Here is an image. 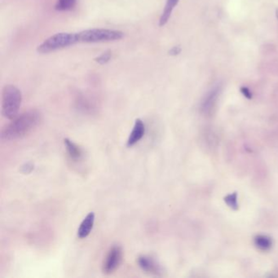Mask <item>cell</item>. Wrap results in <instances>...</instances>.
Segmentation results:
<instances>
[{
	"instance_id": "1",
	"label": "cell",
	"mask_w": 278,
	"mask_h": 278,
	"mask_svg": "<svg viewBox=\"0 0 278 278\" xmlns=\"http://www.w3.org/2000/svg\"><path fill=\"white\" fill-rule=\"evenodd\" d=\"M42 118V114L37 109L25 111L3 127L0 135L1 139L3 141H12L25 137L40 124Z\"/></svg>"
},
{
	"instance_id": "2",
	"label": "cell",
	"mask_w": 278,
	"mask_h": 278,
	"mask_svg": "<svg viewBox=\"0 0 278 278\" xmlns=\"http://www.w3.org/2000/svg\"><path fill=\"white\" fill-rule=\"evenodd\" d=\"M22 102V94L14 85H6L2 92V115L13 120L18 116Z\"/></svg>"
},
{
	"instance_id": "3",
	"label": "cell",
	"mask_w": 278,
	"mask_h": 278,
	"mask_svg": "<svg viewBox=\"0 0 278 278\" xmlns=\"http://www.w3.org/2000/svg\"><path fill=\"white\" fill-rule=\"evenodd\" d=\"M79 42L78 33H58L47 38L39 45L37 51L41 54H48L64 49Z\"/></svg>"
},
{
	"instance_id": "4",
	"label": "cell",
	"mask_w": 278,
	"mask_h": 278,
	"mask_svg": "<svg viewBox=\"0 0 278 278\" xmlns=\"http://www.w3.org/2000/svg\"><path fill=\"white\" fill-rule=\"evenodd\" d=\"M123 36L122 31L109 29H90L78 33L79 42L85 43L113 42L122 40Z\"/></svg>"
},
{
	"instance_id": "5",
	"label": "cell",
	"mask_w": 278,
	"mask_h": 278,
	"mask_svg": "<svg viewBox=\"0 0 278 278\" xmlns=\"http://www.w3.org/2000/svg\"><path fill=\"white\" fill-rule=\"evenodd\" d=\"M122 247L120 246H114L110 248L104 258L102 265V271L104 274H111L119 268L122 263Z\"/></svg>"
},
{
	"instance_id": "6",
	"label": "cell",
	"mask_w": 278,
	"mask_h": 278,
	"mask_svg": "<svg viewBox=\"0 0 278 278\" xmlns=\"http://www.w3.org/2000/svg\"><path fill=\"white\" fill-rule=\"evenodd\" d=\"M220 87L216 86L206 95L201 104V109L202 112L205 114L211 113V110L216 105L218 96L220 94Z\"/></svg>"
},
{
	"instance_id": "7",
	"label": "cell",
	"mask_w": 278,
	"mask_h": 278,
	"mask_svg": "<svg viewBox=\"0 0 278 278\" xmlns=\"http://www.w3.org/2000/svg\"><path fill=\"white\" fill-rule=\"evenodd\" d=\"M137 262L139 268L146 273L155 275H160L161 273V267L152 257L146 256H139Z\"/></svg>"
},
{
	"instance_id": "8",
	"label": "cell",
	"mask_w": 278,
	"mask_h": 278,
	"mask_svg": "<svg viewBox=\"0 0 278 278\" xmlns=\"http://www.w3.org/2000/svg\"><path fill=\"white\" fill-rule=\"evenodd\" d=\"M145 133V126L141 119H137L135 121L134 127L132 132L130 134L129 138L127 139V146L132 147L139 142L144 137Z\"/></svg>"
},
{
	"instance_id": "9",
	"label": "cell",
	"mask_w": 278,
	"mask_h": 278,
	"mask_svg": "<svg viewBox=\"0 0 278 278\" xmlns=\"http://www.w3.org/2000/svg\"><path fill=\"white\" fill-rule=\"evenodd\" d=\"M95 223L94 212H90L80 224L78 230V236L79 238L82 239L87 238L92 230Z\"/></svg>"
},
{
	"instance_id": "10",
	"label": "cell",
	"mask_w": 278,
	"mask_h": 278,
	"mask_svg": "<svg viewBox=\"0 0 278 278\" xmlns=\"http://www.w3.org/2000/svg\"><path fill=\"white\" fill-rule=\"evenodd\" d=\"M179 0H166V5L164 7L163 11L159 19V26H164L171 18L172 12L176 8V6L179 3Z\"/></svg>"
},
{
	"instance_id": "11",
	"label": "cell",
	"mask_w": 278,
	"mask_h": 278,
	"mask_svg": "<svg viewBox=\"0 0 278 278\" xmlns=\"http://www.w3.org/2000/svg\"><path fill=\"white\" fill-rule=\"evenodd\" d=\"M66 150H67L68 154L70 156V159L75 161H79L82 159V150L77 144H75V142L70 140L68 138L64 139Z\"/></svg>"
},
{
	"instance_id": "12",
	"label": "cell",
	"mask_w": 278,
	"mask_h": 278,
	"mask_svg": "<svg viewBox=\"0 0 278 278\" xmlns=\"http://www.w3.org/2000/svg\"><path fill=\"white\" fill-rule=\"evenodd\" d=\"M255 245L261 251H268L273 246V241L266 235H258L255 238Z\"/></svg>"
},
{
	"instance_id": "13",
	"label": "cell",
	"mask_w": 278,
	"mask_h": 278,
	"mask_svg": "<svg viewBox=\"0 0 278 278\" xmlns=\"http://www.w3.org/2000/svg\"><path fill=\"white\" fill-rule=\"evenodd\" d=\"M77 4V0H58L55 9L59 12H68L75 8Z\"/></svg>"
},
{
	"instance_id": "14",
	"label": "cell",
	"mask_w": 278,
	"mask_h": 278,
	"mask_svg": "<svg viewBox=\"0 0 278 278\" xmlns=\"http://www.w3.org/2000/svg\"><path fill=\"white\" fill-rule=\"evenodd\" d=\"M111 58H112V52L110 51H106V52H103L102 54L99 55V57L95 58V61L98 63L99 65H105L110 61Z\"/></svg>"
},
{
	"instance_id": "15",
	"label": "cell",
	"mask_w": 278,
	"mask_h": 278,
	"mask_svg": "<svg viewBox=\"0 0 278 278\" xmlns=\"http://www.w3.org/2000/svg\"><path fill=\"white\" fill-rule=\"evenodd\" d=\"M224 201L226 202L227 205L231 207L234 210H237L238 208V194L236 193L234 194H229L224 199Z\"/></svg>"
},
{
	"instance_id": "16",
	"label": "cell",
	"mask_w": 278,
	"mask_h": 278,
	"mask_svg": "<svg viewBox=\"0 0 278 278\" xmlns=\"http://www.w3.org/2000/svg\"><path fill=\"white\" fill-rule=\"evenodd\" d=\"M240 90H241V94L243 95L246 98L249 99L252 98V93H251V90L249 89L248 87H241Z\"/></svg>"
},
{
	"instance_id": "17",
	"label": "cell",
	"mask_w": 278,
	"mask_h": 278,
	"mask_svg": "<svg viewBox=\"0 0 278 278\" xmlns=\"http://www.w3.org/2000/svg\"><path fill=\"white\" fill-rule=\"evenodd\" d=\"M34 169V166H33L32 163H26L22 166V171L23 173H30L31 172V171Z\"/></svg>"
},
{
	"instance_id": "18",
	"label": "cell",
	"mask_w": 278,
	"mask_h": 278,
	"mask_svg": "<svg viewBox=\"0 0 278 278\" xmlns=\"http://www.w3.org/2000/svg\"><path fill=\"white\" fill-rule=\"evenodd\" d=\"M181 52V48L178 47V46H176V47H172V49L169 51V54L171 56H177V55H179Z\"/></svg>"
},
{
	"instance_id": "19",
	"label": "cell",
	"mask_w": 278,
	"mask_h": 278,
	"mask_svg": "<svg viewBox=\"0 0 278 278\" xmlns=\"http://www.w3.org/2000/svg\"><path fill=\"white\" fill-rule=\"evenodd\" d=\"M276 16H277V18H278V9L277 10V12H276Z\"/></svg>"
}]
</instances>
